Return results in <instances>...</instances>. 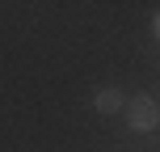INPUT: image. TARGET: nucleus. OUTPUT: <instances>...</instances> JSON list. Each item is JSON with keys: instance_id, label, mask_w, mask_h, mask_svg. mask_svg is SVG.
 Listing matches in <instances>:
<instances>
[{"instance_id": "nucleus-1", "label": "nucleus", "mask_w": 160, "mask_h": 152, "mask_svg": "<svg viewBox=\"0 0 160 152\" xmlns=\"http://www.w3.org/2000/svg\"><path fill=\"white\" fill-rule=\"evenodd\" d=\"M127 123H131V131H152L156 123H160V106L148 93L131 97V102H127Z\"/></svg>"}, {"instance_id": "nucleus-2", "label": "nucleus", "mask_w": 160, "mask_h": 152, "mask_svg": "<svg viewBox=\"0 0 160 152\" xmlns=\"http://www.w3.org/2000/svg\"><path fill=\"white\" fill-rule=\"evenodd\" d=\"M93 106H97V110H101V114H114V110H127V97H122L118 89H97Z\"/></svg>"}, {"instance_id": "nucleus-3", "label": "nucleus", "mask_w": 160, "mask_h": 152, "mask_svg": "<svg viewBox=\"0 0 160 152\" xmlns=\"http://www.w3.org/2000/svg\"><path fill=\"white\" fill-rule=\"evenodd\" d=\"M152 34H156V42H160V13L152 17Z\"/></svg>"}]
</instances>
